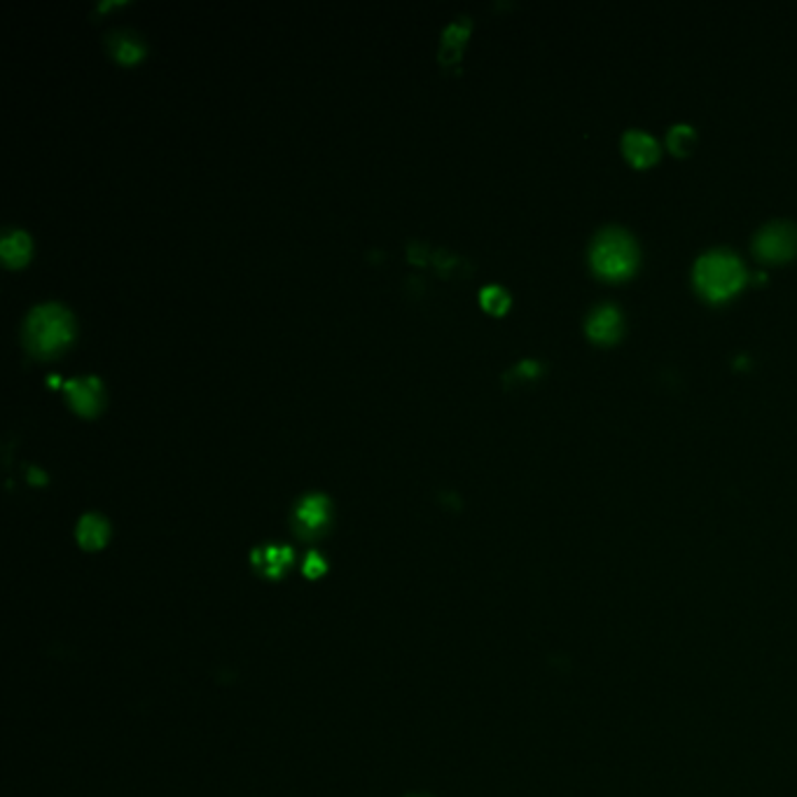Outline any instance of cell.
I'll return each instance as SVG.
<instances>
[{"instance_id": "1", "label": "cell", "mask_w": 797, "mask_h": 797, "mask_svg": "<svg viewBox=\"0 0 797 797\" xmlns=\"http://www.w3.org/2000/svg\"><path fill=\"white\" fill-rule=\"evenodd\" d=\"M695 285L714 302L732 298L747 283V267L728 248H711L695 262Z\"/></svg>"}, {"instance_id": "2", "label": "cell", "mask_w": 797, "mask_h": 797, "mask_svg": "<svg viewBox=\"0 0 797 797\" xmlns=\"http://www.w3.org/2000/svg\"><path fill=\"white\" fill-rule=\"evenodd\" d=\"M590 262L604 279L620 281L633 274L639 265V246L631 234L618 225H608L596 234L590 248Z\"/></svg>"}, {"instance_id": "3", "label": "cell", "mask_w": 797, "mask_h": 797, "mask_svg": "<svg viewBox=\"0 0 797 797\" xmlns=\"http://www.w3.org/2000/svg\"><path fill=\"white\" fill-rule=\"evenodd\" d=\"M70 337H72V316L61 304L54 302L41 304L26 316L24 341L33 353L49 356L54 351L64 349Z\"/></svg>"}, {"instance_id": "4", "label": "cell", "mask_w": 797, "mask_h": 797, "mask_svg": "<svg viewBox=\"0 0 797 797\" xmlns=\"http://www.w3.org/2000/svg\"><path fill=\"white\" fill-rule=\"evenodd\" d=\"M755 256L767 262L790 260L797 252V225L790 221H772L755 234Z\"/></svg>"}, {"instance_id": "5", "label": "cell", "mask_w": 797, "mask_h": 797, "mask_svg": "<svg viewBox=\"0 0 797 797\" xmlns=\"http://www.w3.org/2000/svg\"><path fill=\"white\" fill-rule=\"evenodd\" d=\"M587 335L594 339V341H604V344H610L618 339L622 335V314L615 304L610 302H604V304H596L594 310L590 312L587 316Z\"/></svg>"}, {"instance_id": "6", "label": "cell", "mask_w": 797, "mask_h": 797, "mask_svg": "<svg viewBox=\"0 0 797 797\" xmlns=\"http://www.w3.org/2000/svg\"><path fill=\"white\" fill-rule=\"evenodd\" d=\"M295 519H298V531L302 536L321 534L325 527H328V519H330L328 498L321 496V494H312V496L302 498L300 505H298Z\"/></svg>"}, {"instance_id": "7", "label": "cell", "mask_w": 797, "mask_h": 797, "mask_svg": "<svg viewBox=\"0 0 797 797\" xmlns=\"http://www.w3.org/2000/svg\"><path fill=\"white\" fill-rule=\"evenodd\" d=\"M66 395H68L70 405L76 407L80 414H87V416L97 414L101 409V403H103V391H101V382L97 377L68 379Z\"/></svg>"}, {"instance_id": "8", "label": "cell", "mask_w": 797, "mask_h": 797, "mask_svg": "<svg viewBox=\"0 0 797 797\" xmlns=\"http://www.w3.org/2000/svg\"><path fill=\"white\" fill-rule=\"evenodd\" d=\"M622 150L633 167H650L660 157V143L643 130H629L622 136Z\"/></svg>"}, {"instance_id": "9", "label": "cell", "mask_w": 797, "mask_h": 797, "mask_svg": "<svg viewBox=\"0 0 797 797\" xmlns=\"http://www.w3.org/2000/svg\"><path fill=\"white\" fill-rule=\"evenodd\" d=\"M0 256L10 265V267H20L29 260L31 256V239L29 234L22 229H5L3 239H0Z\"/></svg>"}, {"instance_id": "10", "label": "cell", "mask_w": 797, "mask_h": 797, "mask_svg": "<svg viewBox=\"0 0 797 797\" xmlns=\"http://www.w3.org/2000/svg\"><path fill=\"white\" fill-rule=\"evenodd\" d=\"M470 29V20L468 16H459L457 22H451L445 29V38H442V49H440V61L442 64H454L461 54V45L465 43V35Z\"/></svg>"}, {"instance_id": "11", "label": "cell", "mask_w": 797, "mask_h": 797, "mask_svg": "<svg viewBox=\"0 0 797 797\" xmlns=\"http://www.w3.org/2000/svg\"><path fill=\"white\" fill-rule=\"evenodd\" d=\"M108 45H111V52L124 64H132V61L141 59V54H143V43L132 31L108 33Z\"/></svg>"}, {"instance_id": "12", "label": "cell", "mask_w": 797, "mask_h": 797, "mask_svg": "<svg viewBox=\"0 0 797 797\" xmlns=\"http://www.w3.org/2000/svg\"><path fill=\"white\" fill-rule=\"evenodd\" d=\"M78 540L87 550H99L108 540V521L99 515H85L78 524Z\"/></svg>"}, {"instance_id": "13", "label": "cell", "mask_w": 797, "mask_h": 797, "mask_svg": "<svg viewBox=\"0 0 797 797\" xmlns=\"http://www.w3.org/2000/svg\"><path fill=\"white\" fill-rule=\"evenodd\" d=\"M290 561H293V554H290L288 548L271 546V548H265V550H258L256 552V564H258V569L265 575H271V577L281 575L288 569Z\"/></svg>"}, {"instance_id": "14", "label": "cell", "mask_w": 797, "mask_h": 797, "mask_svg": "<svg viewBox=\"0 0 797 797\" xmlns=\"http://www.w3.org/2000/svg\"><path fill=\"white\" fill-rule=\"evenodd\" d=\"M695 141H697V134L691 124H676V126H672V132H669V136H666L669 148H672L676 155H685L693 148Z\"/></svg>"}, {"instance_id": "15", "label": "cell", "mask_w": 797, "mask_h": 797, "mask_svg": "<svg viewBox=\"0 0 797 797\" xmlns=\"http://www.w3.org/2000/svg\"><path fill=\"white\" fill-rule=\"evenodd\" d=\"M480 298H482L484 310L494 312V314H503L507 310V304H510V295H507L501 285H486V288H482Z\"/></svg>"}, {"instance_id": "16", "label": "cell", "mask_w": 797, "mask_h": 797, "mask_svg": "<svg viewBox=\"0 0 797 797\" xmlns=\"http://www.w3.org/2000/svg\"><path fill=\"white\" fill-rule=\"evenodd\" d=\"M538 370H540V366H538L536 360H521L519 366H517V372H519L521 377H536V374H538Z\"/></svg>"}, {"instance_id": "17", "label": "cell", "mask_w": 797, "mask_h": 797, "mask_svg": "<svg viewBox=\"0 0 797 797\" xmlns=\"http://www.w3.org/2000/svg\"><path fill=\"white\" fill-rule=\"evenodd\" d=\"M304 571L310 575H318L323 571V559L318 554H310V559H306V564H304Z\"/></svg>"}]
</instances>
